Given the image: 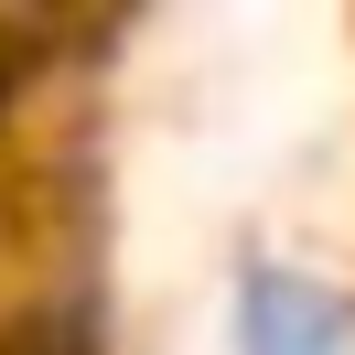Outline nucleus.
<instances>
[{
    "instance_id": "obj_1",
    "label": "nucleus",
    "mask_w": 355,
    "mask_h": 355,
    "mask_svg": "<svg viewBox=\"0 0 355 355\" xmlns=\"http://www.w3.org/2000/svg\"><path fill=\"white\" fill-rule=\"evenodd\" d=\"M237 355H355V323L334 291L291 280V269H259L237 291Z\"/></svg>"
}]
</instances>
